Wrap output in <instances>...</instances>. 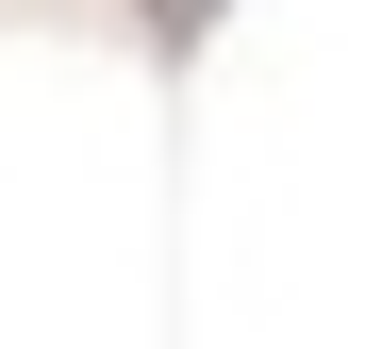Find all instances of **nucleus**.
Here are the masks:
<instances>
[]
</instances>
